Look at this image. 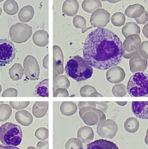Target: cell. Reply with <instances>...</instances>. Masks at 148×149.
<instances>
[{"instance_id": "13", "label": "cell", "mask_w": 148, "mask_h": 149, "mask_svg": "<svg viewBox=\"0 0 148 149\" xmlns=\"http://www.w3.org/2000/svg\"><path fill=\"white\" fill-rule=\"evenodd\" d=\"M147 60L142 58L138 52L133 56L129 61L130 71L132 73L143 72L147 69Z\"/></svg>"}, {"instance_id": "32", "label": "cell", "mask_w": 148, "mask_h": 149, "mask_svg": "<svg viewBox=\"0 0 148 149\" xmlns=\"http://www.w3.org/2000/svg\"><path fill=\"white\" fill-rule=\"evenodd\" d=\"M12 113V108L10 105L2 104L0 105V122H5L9 119Z\"/></svg>"}, {"instance_id": "24", "label": "cell", "mask_w": 148, "mask_h": 149, "mask_svg": "<svg viewBox=\"0 0 148 149\" xmlns=\"http://www.w3.org/2000/svg\"><path fill=\"white\" fill-rule=\"evenodd\" d=\"M60 110L61 113L64 116H71L76 113L77 111V106L74 102L64 101L61 103Z\"/></svg>"}, {"instance_id": "16", "label": "cell", "mask_w": 148, "mask_h": 149, "mask_svg": "<svg viewBox=\"0 0 148 149\" xmlns=\"http://www.w3.org/2000/svg\"><path fill=\"white\" fill-rule=\"evenodd\" d=\"M94 137V132L91 127L84 126L79 128L77 131V139L82 143H89L93 140Z\"/></svg>"}, {"instance_id": "25", "label": "cell", "mask_w": 148, "mask_h": 149, "mask_svg": "<svg viewBox=\"0 0 148 149\" xmlns=\"http://www.w3.org/2000/svg\"><path fill=\"white\" fill-rule=\"evenodd\" d=\"M81 7L84 11L92 13L98 9H101L102 7V3L101 1L97 0H86L83 1Z\"/></svg>"}, {"instance_id": "28", "label": "cell", "mask_w": 148, "mask_h": 149, "mask_svg": "<svg viewBox=\"0 0 148 149\" xmlns=\"http://www.w3.org/2000/svg\"><path fill=\"white\" fill-rule=\"evenodd\" d=\"M140 123L137 118L131 117L127 118L124 123V128L127 132L133 134L138 130Z\"/></svg>"}, {"instance_id": "43", "label": "cell", "mask_w": 148, "mask_h": 149, "mask_svg": "<svg viewBox=\"0 0 148 149\" xmlns=\"http://www.w3.org/2000/svg\"><path fill=\"white\" fill-rule=\"evenodd\" d=\"M96 104V108L103 111L104 113H107V111L108 108L107 104L109 102H95Z\"/></svg>"}, {"instance_id": "57", "label": "cell", "mask_w": 148, "mask_h": 149, "mask_svg": "<svg viewBox=\"0 0 148 149\" xmlns=\"http://www.w3.org/2000/svg\"><path fill=\"white\" fill-rule=\"evenodd\" d=\"M2 12V10L1 8H0V17H1V15Z\"/></svg>"}, {"instance_id": "1", "label": "cell", "mask_w": 148, "mask_h": 149, "mask_svg": "<svg viewBox=\"0 0 148 149\" xmlns=\"http://www.w3.org/2000/svg\"><path fill=\"white\" fill-rule=\"evenodd\" d=\"M122 44L120 38L111 31L97 29L88 35L84 42V59L95 68L108 70L122 61Z\"/></svg>"}, {"instance_id": "46", "label": "cell", "mask_w": 148, "mask_h": 149, "mask_svg": "<svg viewBox=\"0 0 148 149\" xmlns=\"http://www.w3.org/2000/svg\"><path fill=\"white\" fill-rule=\"evenodd\" d=\"M49 142L48 141H40L38 143L36 148L37 149H49Z\"/></svg>"}, {"instance_id": "34", "label": "cell", "mask_w": 148, "mask_h": 149, "mask_svg": "<svg viewBox=\"0 0 148 149\" xmlns=\"http://www.w3.org/2000/svg\"><path fill=\"white\" fill-rule=\"evenodd\" d=\"M112 92L115 97H124L127 94L126 87L122 83L115 84L112 88Z\"/></svg>"}, {"instance_id": "59", "label": "cell", "mask_w": 148, "mask_h": 149, "mask_svg": "<svg viewBox=\"0 0 148 149\" xmlns=\"http://www.w3.org/2000/svg\"><path fill=\"white\" fill-rule=\"evenodd\" d=\"M2 104H4V102H3V101H0V105Z\"/></svg>"}, {"instance_id": "29", "label": "cell", "mask_w": 148, "mask_h": 149, "mask_svg": "<svg viewBox=\"0 0 148 149\" xmlns=\"http://www.w3.org/2000/svg\"><path fill=\"white\" fill-rule=\"evenodd\" d=\"M70 82L67 76L59 75L54 79L53 89L63 88L67 89L70 86Z\"/></svg>"}, {"instance_id": "54", "label": "cell", "mask_w": 148, "mask_h": 149, "mask_svg": "<svg viewBox=\"0 0 148 149\" xmlns=\"http://www.w3.org/2000/svg\"><path fill=\"white\" fill-rule=\"evenodd\" d=\"M108 1V2L110 3H116L119 2L120 1Z\"/></svg>"}, {"instance_id": "3", "label": "cell", "mask_w": 148, "mask_h": 149, "mask_svg": "<svg viewBox=\"0 0 148 149\" xmlns=\"http://www.w3.org/2000/svg\"><path fill=\"white\" fill-rule=\"evenodd\" d=\"M126 89L132 97H148V74L143 72L134 73L129 79Z\"/></svg>"}, {"instance_id": "18", "label": "cell", "mask_w": 148, "mask_h": 149, "mask_svg": "<svg viewBox=\"0 0 148 149\" xmlns=\"http://www.w3.org/2000/svg\"><path fill=\"white\" fill-rule=\"evenodd\" d=\"M15 118L17 122L25 127L31 125L33 122L32 115L26 110H21L17 112L15 115Z\"/></svg>"}, {"instance_id": "21", "label": "cell", "mask_w": 148, "mask_h": 149, "mask_svg": "<svg viewBox=\"0 0 148 149\" xmlns=\"http://www.w3.org/2000/svg\"><path fill=\"white\" fill-rule=\"evenodd\" d=\"M32 39L35 45L44 47L48 44L49 34L45 31H37L33 34Z\"/></svg>"}, {"instance_id": "44", "label": "cell", "mask_w": 148, "mask_h": 149, "mask_svg": "<svg viewBox=\"0 0 148 149\" xmlns=\"http://www.w3.org/2000/svg\"><path fill=\"white\" fill-rule=\"evenodd\" d=\"M137 23L140 24H145L148 21V14L147 12L145 11L143 14L140 17L135 19Z\"/></svg>"}, {"instance_id": "8", "label": "cell", "mask_w": 148, "mask_h": 149, "mask_svg": "<svg viewBox=\"0 0 148 149\" xmlns=\"http://www.w3.org/2000/svg\"><path fill=\"white\" fill-rule=\"evenodd\" d=\"M23 66L26 77L34 81L38 79L40 73L39 65L36 58L32 55H28L24 61Z\"/></svg>"}, {"instance_id": "31", "label": "cell", "mask_w": 148, "mask_h": 149, "mask_svg": "<svg viewBox=\"0 0 148 149\" xmlns=\"http://www.w3.org/2000/svg\"><path fill=\"white\" fill-rule=\"evenodd\" d=\"M73 24L76 29H81L82 33L87 31L88 29L93 28V27H86V20L84 17L80 15H76L73 17Z\"/></svg>"}, {"instance_id": "12", "label": "cell", "mask_w": 148, "mask_h": 149, "mask_svg": "<svg viewBox=\"0 0 148 149\" xmlns=\"http://www.w3.org/2000/svg\"><path fill=\"white\" fill-rule=\"evenodd\" d=\"M126 77L123 68L120 66H114L109 68L106 72V78L112 84H118L122 82Z\"/></svg>"}, {"instance_id": "35", "label": "cell", "mask_w": 148, "mask_h": 149, "mask_svg": "<svg viewBox=\"0 0 148 149\" xmlns=\"http://www.w3.org/2000/svg\"><path fill=\"white\" fill-rule=\"evenodd\" d=\"M65 149H84L82 143L75 138H71L65 144Z\"/></svg>"}, {"instance_id": "56", "label": "cell", "mask_w": 148, "mask_h": 149, "mask_svg": "<svg viewBox=\"0 0 148 149\" xmlns=\"http://www.w3.org/2000/svg\"><path fill=\"white\" fill-rule=\"evenodd\" d=\"M4 146L3 145L0 144V149H3V148Z\"/></svg>"}, {"instance_id": "11", "label": "cell", "mask_w": 148, "mask_h": 149, "mask_svg": "<svg viewBox=\"0 0 148 149\" xmlns=\"http://www.w3.org/2000/svg\"><path fill=\"white\" fill-rule=\"evenodd\" d=\"M64 56L60 47L57 45L53 46L54 79L64 72L63 68Z\"/></svg>"}, {"instance_id": "47", "label": "cell", "mask_w": 148, "mask_h": 149, "mask_svg": "<svg viewBox=\"0 0 148 149\" xmlns=\"http://www.w3.org/2000/svg\"><path fill=\"white\" fill-rule=\"evenodd\" d=\"M138 52V50H137L136 51L134 52L129 53V52L125 51L123 49V57H124V58H126V59H131L133 56H134Z\"/></svg>"}, {"instance_id": "19", "label": "cell", "mask_w": 148, "mask_h": 149, "mask_svg": "<svg viewBox=\"0 0 148 149\" xmlns=\"http://www.w3.org/2000/svg\"><path fill=\"white\" fill-rule=\"evenodd\" d=\"M79 8V3L77 1L67 0L63 3L62 11L66 15L72 17L77 14Z\"/></svg>"}, {"instance_id": "14", "label": "cell", "mask_w": 148, "mask_h": 149, "mask_svg": "<svg viewBox=\"0 0 148 149\" xmlns=\"http://www.w3.org/2000/svg\"><path fill=\"white\" fill-rule=\"evenodd\" d=\"M131 106L133 113L136 117L140 119L147 120L148 101H133Z\"/></svg>"}, {"instance_id": "30", "label": "cell", "mask_w": 148, "mask_h": 149, "mask_svg": "<svg viewBox=\"0 0 148 149\" xmlns=\"http://www.w3.org/2000/svg\"><path fill=\"white\" fill-rule=\"evenodd\" d=\"M3 8L5 13L10 15H15L19 10L17 3L13 0L6 1L4 3Z\"/></svg>"}, {"instance_id": "20", "label": "cell", "mask_w": 148, "mask_h": 149, "mask_svg": "<svg viewBox=\"0 0 148 149\" xmlns=\"http://www.w3.org/2000/svg\"><path fill=\"white\" fill-rule=\"evenodd\" d=\"M145 11V8L139 4L129 6L125 10L124 15L130 18H138L141 16Z\"/></svg>"}, {"instance_id": "37", "label": "cell", "mask_w": 148, "mask_h": 149, "mask_svg": "<svg viewBox=\"0 0 148 149\" xmlns=\"http://www.w3.org/2000/svg\"><path fill=\"white\" fill-rule=\"evenodd\" d=\"M35 135L38 139L41 141H45L49 137V130L45 127L38 128L35 131Z\"/></svg>"}, {"instance_id": "6", "label": "cell", "mask_w": 148, "mask_h": 149, "mask_svg": "<svg viewBox=\"0 0 148 149\" xmlns=\"http://www.w3.org/2000/svg\"><path fill=\"white\" fill-rule=\"evenodd\" d=\"M32 34V28L26 24L17 23L11 26L9 34L11 39L18 44L24 43L30 38Z\"/></svg>"}, {"instance_id": "4", "label": "cell", "mask_w": 148, "mask_h": 149, "mask_svg": "<svg viewBox=\"0 0 148 149\" xmlns=\"http://www.w3.org/2000/svg\"><path fill=\"white\" fill-rule=\"evenodd\" d=\"M23 132L19 125L7 123L0 127V141L6 146L17 147L20 144Z\"/></svg>"}, {"instance_id": "9", "label": "cell", "mask_w": 148, "mask_h": 149, "mask_svg": "<svg viewBox=\"0 0 148 149\" xmlns=\"http://www.w3.org/2000/svg\"><path fill=\"white\" fill-rule=\"evenodd\" d=\"M118 129V125L115 121L108 119L98 125L96 132L102 138L112 139L117 134Z\"/></svg>"}, {"instance_id": "22", "label": "cell", "mask_w": 148, "mask_h": 149, "mask_svg": "<svg viewBox=\"0 0 148 149\" xmlns=\"http://www.w3.org/2000/svg\"><path fill=\"white\" fill-rule=\"evenodd\" d=\"M34 14L33 8L31 6L27 5L20 10L18 13L19 19L22 22H28L32 19Z\"/></svg>"}, {"instance_id": "49", "label": "cell", "mask_w": 148, "mask_h": 149, "mask_svg": "<svg viewBox=\"0 0 148 149\" xmlns=\"http://www.w3.org/2000/svg\"><path fill=\"white\" fill-rule=\"evenodd\" d=\"M148 23H147L144 26L142 32L143 33L144 36L148 38Z\"/></svg>"}, {"instance_id": "36", "label": "cell", "mask_w": 148, "mask_h": 149, "mask_svg": "<svg viewBox=\"0 0 148 149\" xmlns=\"http://www.w3.org/2000/svg\"><path fill=\"white\" fill-rule=\"evenodd\" d=\"M48 107H41L38 106L36 103H35L32 108V113L33 116L37 118H43L46 115L48 110Z\"/></svg>"}, {"instance_id": "17", "label": "cell", "mask_w": 148, "mask_h": 149, "mask_svg": "<svg viewBox=\"0 0 148 149\" xmlns=\"http://www.w3.org/2000/svg\"><path fill=\"white\" fill-rule=\"evenodd\" d=\"M87 149H119L115 143L104 139L96 140L87 145Z\"/></svg>"}, {"instance_id": "53", "label": "cell", "mask_w": 148, "mask_h": 149, "mask_svg": "<svg viewBox=\"0 0 148 149\" xmlns=\"http://www.w3.org/2000/svg\"><path fill=\"white\" fill-rule=\"evenodd\" d=\"M148 130L147 131V135H146V136L145 137V142L147 144V145H148Z\"/></svg>"}, {"instance_id": "55", "label": "cell", "mask_w": 148, "mask_h": 149, "mask_svg": "<svg viewBox=\"0 0 148 149\" xmlns=\"http://www.w3.org/2000/svg\"><path fill=\"white\" fill-rule=\"evenodd\" d=\"M26 149H37L36 148L33 146H30L28 147Z\"/></svg>"}, {"instance_id": "39", "label": "cell", "mask_w": 148, "mask_h": 149, "mask_svg": "<svg viewBox=\"0 0 148 149\" xmlns=\"http://www.w3.org/2000/svg\"><path fill=\"white\" fill-rule=\"evenodd\" d=\"M148 41L143 42L139 46L138 52L142 58L147 60L148 58Z\"/></svg>"}, {"instance_id": "45", "label": "cell", "mask_w": 148, "mask_h": 149, "mask_svg": "<svg viewBox=\"0 0 148 149\" xmlns=\"http://www.w3.org/2000/svg\"><path fill=\"white\" fill-rule=\"evenodd\" d=\"M78 107L79 109L86 107H91L96 108V104L95 102H79Z\"/></svg>"}, {"instance_id": "40", "label": "cell", "mask_w": 148, "mask_h": 149, "mask_svg": "<svg viewBox=\"0 0 148 149\" xmlns=\"http://www.w3.org/2000/svg\"><path fill=\"white\" fill-rule=\"evenodd\" d=\"M30 104L29 101L24 102H17V101H10V104L12 108L16 110H22L27 107Z\"/></svg>"}, {"instance_id": "41", "label": "cell", "mask_w": 148, "mask_h": 149, "mask_svg": "<svg viewBox=\"0 0 148 149\" xmlns=\"http://www.w3.org/2000/svg\"><path fill=\"white\" fill-rule=\"evenodd\" d=\"M69 95L67 89L58 88V89H53V97H69Z\"/></svg>"}, {"instance_id": "5", "label": "cell", "mask_w": 148, "mask_h": 149, "mask_svg": "<svg viewBox=\"0 0 148 149\" xmlns=\"http://www.w3.org/2000/svg\"><path fill=\"white\" fill-rule=\"evenodd\" d=\"M80 118L88 126L98 125L106 120V116L103 111L91 107H84L79 109Z\"/></svg>"}, {"instance_id": "38", "label": "cell", "mask_w": 148, "mask_h": 149, "mask_svg": "<svg viewBox=\"0 0 148 149\" xmlns=\"http://www.w3.org/2000/svg\"><path fill=\"white\" fill-rule=\"evenodd\" d=\"M80 94L81 97H89V96L94 92H97L96 88L91 85H86L81 87L80 89Z\"/></svg>"}, {"instance_id": "10", "label": "cell", "mask_w": 148, "mask_h": 149, "mask_svg": "<svg viewBox=\"0 0 148 149\" xmlns=\"http://www.w3.org/2000/svg\"><path fill=\"white\" fill-rule=\"evenodd\" d=\"M111 15L104 9H98L92 13L90 22L93 27L103 28L110 22Z\"/></svg>"}, {"instance_id": "50", "label": "cell", "mask_w": 148, "mask_h": 149, "mask_svg": "<svg viewBox=\"0 0 148 149\" xmlns=\"http://www.w3.org/2000/svg\"><path fill=\"white\" fill-rule=\"evenodd\" d=\"M103 95L102 94H100V93H98V92H94V93H92L91 94L89 97H103Z\"/></svg>"}, {"instance_id": "33", "label": "cell", "mask_w": 148, "mask_h": 149, "mask_svg": "<svg viewBox=\"0 0 148 149\" xmlns=\"http://www.w3.org/2000/svg\"><path fill=\"white\" fill-rule=\"evenodd\" d=\"M111 22L115 26L120 27L124 25L126 22V17L121 12L116 13L112 16Z\"/></svg>"}, {"instance_id": "2", "label": "cell", "mask_w": 148, "mask_h": 149, "mask_svg": "<svg viewBox=\"0 0 148 149\" xmlns=\"http://www.w3.org/2000/svg\"><path fill=\"white\" fill-rule=\"evenodd\" d=\"M65 70L68 77L77 82L87 80L93 73L92 67L79 56H74L68 61Z\"/></svg>"}, {"instance_id": "26", "label": "cell", "mask_w": 148, "mask_h": 149, "mask_svg": "<svg viewBox=\"0 0 148 149\" xmlns=\"http://www.w3.org/2000/svg\"><path fill=\"white\" fill-rule=\"evenodd\" d=\"M24 72L23 68L21 64L18 63H15L9 70L10 77L13 81H18L21 79Z\"/></svg>"}, {"instance_id": "51", "label": "cell", "mask_w": 148, "mask_h": 149, "mask_svg": "<svg viewBox=\"0 0 148 149\" xmlns=\"http://www.w3.org/2000/svg\"><path fill=\"white\" fill-rule=\"evenodd\" d=\"M3 149H20L14 146H4Z\"/></svg>"}, {"instance_id": "15", "label": "cell", "mask_w": 148, "mask_h": 149, "mask_svg": "<svg viewBox=\"0 0 148 149\" xmlns=\"http://www.w3.org/2000/svg\"><path fill=\"white\" fill-rule=\"evenodd\" d=\"M141 42L142 40L138 35L129 36L126 38V40L122 44L123 49L129 53L134 52L138 50Z\"/></svg>"}, {"instance_id": "58", "label": "cell", "mask_w": 148, "mask_h": 149, "mask_svg": "<svg viewBox=\"0 0 148 149\" xmlns=\"http://www.w3.org/2000/svg\"><path fill=\"white\" fill-rule=\"evenodd\" d=\"M2 91V87L1 86V84H0V93H1V91Z\"/></svg>"}, {"instance_id": "42", "label": "cell", "mask_w": 148, "mask_h": 149, "mask_svg": "<svg viewBox=\"0 0 148 149\" xmlns=\"http://www.w3.org/2000/svg\"><path fill=\"white\" fill-rule=\"evenodd\" d=\"M17 89L13 88H9L6 89L2 94V97H17L18 95Z\"/></svg>"}, {"instance_id": "27", "label": "cell", "mask_w": 148, "mask_h": 149, "mask_svg": "<svg viewBox=\"0 0 148 149\" xmlns=\"http://www.w3.org/2000/svg\"><path fill=\"white\" fill-rule=\"evenodd\" d=\"M35 96L37 97H49V79L42 80L36 86Z\"/></svg>"}, {"instance_id": "7", "label": "cell", "mask_w": 148, "mask_h": 149, "mask_svg": "<svg viewBox=\"0 0 148 149\" xmlns=\"http://www.w3.org/2000/svg\"><path fill=\"white\" fill-rule=\"evenodd\" d=\"M14 45L7 39H0V66H4L12 62L15 57Z\"/></svg>"}, {"instance_id": "48", "label": "cell", "mask_w": 148, "mask_h": 149, "mask_svg": "<svg viewBox=\"0 0 148 149\" xmlns=\"http://www.w3.org/2000/svg\"><path fill=\"white\" fill-rule=\"evenodd\" d=\"M38 106H40L41 107H48L49 106V102L48 101H45V102H40V101H36L35 102Z\"/></svg>"}, {"instance_id": "52", "label": "cell", "mask_w": 148, "mask_h": 149, "mask_svg": "<svg viewBox=\"0 0 148 149\" xmlns=\"http://www.w3.org/2000/svg\"><path fill=\"white\" fill-rule=\"evenodd\" d=\"M116 104H118V105L120 106H126L127 104V102L125 101V102H118V101H116Z\"/></svg>"}, {"instance_id": "23", "label": "cell", "mask_w": 148, "mask_h": 149, "mask_svg": "<svg viewBox=\"0 0 148 149\" xmlns=\"http://www.w3.org/2000/svg\"><path fill=\"white\" fill-rule=\"evenodd\" d=\"M122 32L125 38L132 35H139L140 33V29L136 23L129 22L124 25L122 29Z\"/></svg>"}]
</instances>
